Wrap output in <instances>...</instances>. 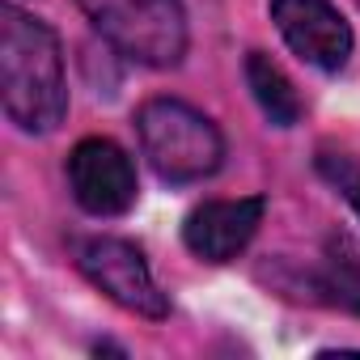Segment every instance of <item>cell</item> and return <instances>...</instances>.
Returning <instances> with one entry per match:
<instances>
[{
	"label": "cell",
	"instance_id": "obj_10",
	"mask_svg": "<svg viewBox=\"0 0 360 360\" xmlns=\"http://www.w3.org/2000/svg\"><path fill=\"white\" fill-rule=\"evenodd\" d=\"M318 169H322V178H326L335 191H343V200L360 217V165L352 157H343V153H322L318 157Z\"/></svg>",
	"mask_w": 360,
	"mask_h": 360
},
{
	"label": "cell",
	"instance_id": "obj_9",
	"mask_svg": "<svg viewBox=\"0 0 360 360\" xmlns=\"http://www.w3.org/2000/svg\"><path fill=\"white\" fill-rule=\"evenodd\" d=\"M314 288L322 292V301L360 314V255L347 246V238H330L326 242V259L318 267Z\"/></svg>",
	"mask_w": 360,
	"mask_h": 360
},
{
	"label": "cell",
	"instance_id": "obj_2",
	"mask_svg": "<svg viewBox=\"0 0 360 360\" xmlns=\"http://www.w3.org/2000/svg\"><path fill=\"white\" fill-rule=\"evenodd\" d=\"M136 131L148 165L165 183H204L225 161V140L208 115L178 98H153L136 110Z\"/></svg>",
	"mask_w": 360,
	"mask_h": 360
},
{
	"label": "cell",
	"instance_id": "obj_4",
	"mask_svg": "<svg viewBox=\"0 0 360 360\" xmlns=\"http://www.w3.org/2000/svg\"><path fill=\"white\" fill-rule=\"evenodd\" d=\"M77 267L85 271V280L94 288H102L127 314H140V318H165L169 314L165 292L157 288L144 255L131 242H119V238H85V242H77Z\"/></svg>",
	"mask_w": 360,
	"mask_h": 360
},
{
	"label": "cell",
	"instance_id": "obj_3",
	"mask_svg": "<svg viewBox=\"0 0 360 360\" xmlns=\"http://www.w3.org/2000/svg\"><path fill=\"white\" fill-rule=\"evenodd\" d=\"M94 30L127 60L174 68L187 56L183 0H77Z\"/></svg>",
	"mask_w": 360,
	"mask_h": 360
},
{
	"label": "cell",
	"instance_id": "obj_7",
	"mask_svg": "<svg viewBox=\"0 0 360 360\" xmlns=\"http://www.w3.org/2000/svg\"><path fill=\"white\" fill-rule=\"evenodd\" d=\"M263 200L250 195V200H212L204 208H195L183 225V242L191 255H200L204 263H229L238 259L250 238L259 233L263 225Z\"/></svg>",
	"mask_w": 360,
	"mask_h": 360
},
{
	"label": "cell",
	"instance_id": "obj_6",
	"mask_svg": "<svg viewBox=\"0 0 360 360\" xmlns=\"http://www.w3.org/2000/svg\"><path fill=\"white\" fill-rule=\"evenodd\" d=\"M271 18L284 43L314 68L339 72L352 56V26L330 0H271Z\"/></svg>",
	"mask_w": 360,
	"mask_h": 360
},
{
	"label": "cell",
	"instance_id": "obj_8",
	"mask_svg": "<svg viewBox=\"0 0 360 360\" xmlns=\"http://www.w3.org/2000/svg\"><path fill=\"white\" fill-rule=\"evenodd\" d=\"M246 85H250L259 110H263L276 127L301 123V98H297L292 81L280 72V64H271V56H263V51H250V56H246Z\"/></svg>",
	"mask_w": 360,
	"mask_h": 360
},
{
	"label": "cell",
	"instance_id": "obj_1",
	"mask_svg": "<svg viewBox=\"0 0 360 360\" xmlns=\"http://www.w3.org/2000/svg\"><path fill=\"white\" fill-rule=\"evenodd\" d=\"M0 98L22 131H56L68 115L60 39L18 5H0Z\"/></svg>",
	"mask_w": 360,
	"mask_h": 360
},
{
	"label": "cell",
	"instance_id": "obj_5",
	"mask_svg": "<svg viewBox=\"0 0 360 360\" xmlns=\"http://www.w3.org/2000/svg\"><path fill=\"white\" fill-rule=\"evenodd\" d=\"M68 183L94 217H119L136 204V165L115 140H81L68 157Z\"/></svg>",
	"mask_w": 360,
	"mask_h": 360
}]
</instances>
